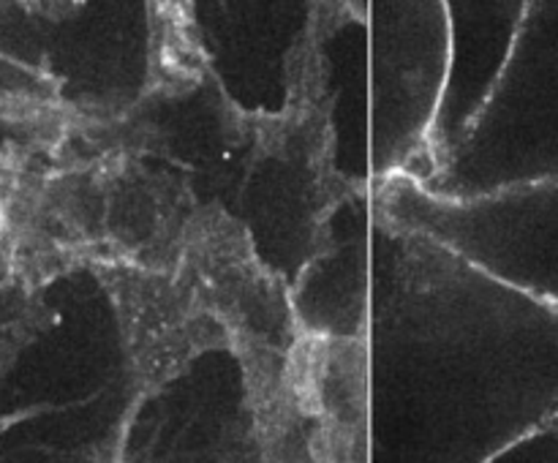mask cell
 Here are the masks:
<instances>
[{
	"label": "cell",
	"mask_w": 558,
	"mask_h": 463,
	"mask_svg": "<svg viewBox=\"0 0 558 463\" xmlns=\"http://www.w3.org/2000/svg\"><path fill=\"white\" fill-rule=\"evenodd\" d=\"M494 463H558V419L507 450Z\"/></svg>",
	"instance_id": "ba28073f"
},
{
	"label": "cell",
	"mask_w": 558,
	"mask_h": 463,
	"mask_svg": "<svg viewBox=\"0 0 558 463\" xmlns=\"http://www.w3.org/2000/svg\"><path fill=\"white\" fill-rule=\"evenodd\" d=\"M368 36V183H425L452 69L450 3H354Z\"/></svg>",
	"instance_id": "3957f363"
},
{
	"label": "cell",
	"mask_w": 558,
	"mask_h": 463,
	"mask_svg": "<svg viewBox=\"0 0 558 463\" xmlns=\"http://www.w3.org/2000/svg\"><path fill=\"white\" fill-rule=\"evenodd\" d=\"M174 272L223 327L245 381L287 370L289 352L303 336L292 289L262 259L254 234L238 216L218 202L202 205Z\"/></svg>",
	"instance_id": "5b68a950"
},
{
	"label": "cell",
	"mask_w": 558,
	"mask_h": 463,
	"mask_svg": "<svg viewBox=\"0 0 558 463\" xmlns=\"http://www.w3.org/2000/svg\"><path fill=\"white\" fill-rule=\"evenodd\" d=\"M150 63H147V87L158 93H185L199 85L205 76V49L199 36L191 31L185 5H153Z\"/></svg>",
	"instance_id": "52a82bcc"
},
{
	"label": "cell",
	"mask_w": 558,
	"mask_h": 463,
	"mask_svg": "<svg viewBox=\"0 0 558 463\" xmlns=\"http://www.w3.org/2000/svg\"><path fill=\"white\" fill-rule=\"evenodd\" d=\"M368 352L374 463H494L558 419V305L376 210Z\"/></svg>",
	"instance_id": "6da1fadb"
},
{
	"label": "cell",
	"mask_w": 558,
	"mask_h": 463,
	"mask_svg": "<svg viewBox=\"0 0 558 463\" xmlns=\"http://www.w3.org/2000/svg\"><path fill=\"white\" fill-rule=\"evenodd\" d=\"M96 276L114 308L125 368L140 392H158L205 352L229 349L223 327L178 272L107 265Z\"/></svg>",
	"instance_id": "8992f818"
},
{
	"label": "cell",
	"mask_w": 558,
	"mask_h": 463,
	"mask_svg": "<svg viewBox=\"0 0 558 463\" xmlns=\"http://www.w3.org/2000/svg\"><path fill=\"white\" fill-rule=\"evenodd\" d=\"M374 210L430 234L490 276L558 305V183L445 199L412 178L371 185Z\"/></svg>",
	"instance_id": "277c9868"
},
{
	"label": "cell",
	"mask_w": 558,
	"mask_h": 463,
	"mask_svg": "<svg viewBox=\"0 0 558 463\" xmlns=\"http://www.w3.org/2000/svg\"><path fill=\"white\" fill-rule=\"evenodd\" d=\"M558 183V0L523 5L510 54L488 98L425 191L477 199Z\"/></svg>",
	"instance_id": "7a4b0ae2"
}]
</instances>
